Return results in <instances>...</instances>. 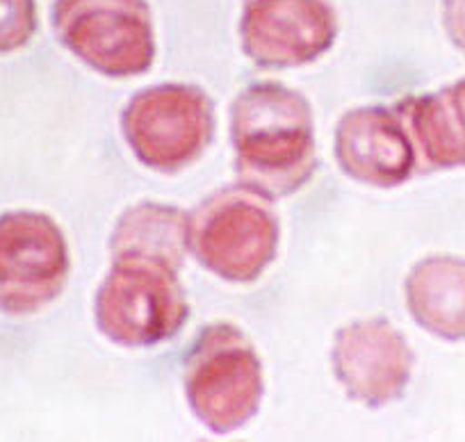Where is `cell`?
<instances>
[{
	"mask_svg": "<svg viewBox=\"0 0 465 442\" xmlns=\"http://www.w3.org/2000/svg\"><path fill=\"white\" fill-rule=\"evenodd\" d=\"M231 144L238 181L272 201L303 190L320 164L311 103L274 80L249 84L232 98Z\"/></svg>",
	"mask_w": 465,
	"mask_h": 442,
	"instance_id": "obj_1",
	"label": "cell"
},
{
	"mask_svg": "<svg viewBox=\"0 0 465 442\" xmlns=\"http://www.w3.org/2000/svg\"><path fill=\"white\" fill-rule=\"evenodd\" d=\"M281 224L272 199L228 185L187 214V251L226 283H256L279 256Z\"/></svg>",
	"mask_w": 465,
	"mask_h": 442,
	"instance_id": "obj_2",
	"label": "cell"
},
{
	"mask_svg": "<svg viewBox=\"0 0 465 442\" xmlns=\"http://www.w3.org/2000/svg\"><path fill=\"white\" fill-rule=\"evenodd\" d=\"M183 390L194 417L217 436L240 431L256 417L265 374L242 329L214 321L196 333L183 368Z\"/></svg>",
	"mask_w": 465,
	"mask_h": 442,
	"instance_id": "obj_3",
	"label": "cell"
},
{
	"mask_svg": "<svg viewBox=\"0 0 465 442\" xmlns=\"http://www.w3.org/2000/svg\"><path fill=\"white\" fill-rule=\"evenodd\" d=\"M214 103L196 84L163 83L140 89L122 110V135L146 169L178 173L213 144Z\"/></svg>",
	"mask_w": 465,
	"mask_h": 442,
	"instance_id": "obj_4",
	"label": "cell"
},
{
	"mask_svg": "<svg viewBox=\"0 0 465 442\" xmlns=\"http://www.w3.org/2000/svg\"><path fill=\"white\" fill-rule=\"evenodd\" d=\"M96 329L126 349L172 340L190 319L178 271L149 262H112L94 297Z\"/></svg>",
	"mask_w": 465,
	"mask_h": 442,
	"instance_id": "obj_5",
	"label": "cell"
},
{
	"mask_svg": "<svg viewBox=\"0 0 465 442\" xmlns=\"http://www.w3.org/2000/svg\"><path fill=\"white\" fill-rule=\"evenodd\" d=\"M53 30L66 51L105 78L144 75L155 62L146 0H55Z\"/></svg>",
	"mask_w": 465,
	"mask_h": 442,
	"instance_id": "obj_6",
	"label": "cell"
},
{
	"mask_svg": "<svg viewBox=\"0 0 465 442\" xmlns=\"http://www.w3.org/2000/svg\"><path fill=\"white\" fill-rule=\"evenodd\" d=\"M69 274V244L51 214L37 210L0 214V312H39L60 297Z\"/></svg>",
	"mask_w": 465,
	"mask_h": 442,
	"instance_id": "obj_7",
	"label": "cell"
},
{
	"mask_svg": "<svg viewBox=\"0 0 465 442\" xmlns=\"http://www.w3.org/2000/svg\"><path fill=\"white\" fill-rule=\"evenodd\" d=\"M331 369L349 399L365 408H383L409 388L415 354L392 321L372 317L335 330Z\"/></svg>",
	"mask_w": 465,
	"mask_h": 442,
	"instance_id": "obj_8",
	"label": "cell"
},
{
	"mask_svg": "<svg viewBox=\"0 0 465 442\" xmlns=\"http://www.w3.org/2000/svg\"><path fill=\"white\" fill-rule=\"evenodd\" d=\"M338 15L331 0H247L240 44L261 69H297L333 48Z\"/></svg>",
	"mask_w": 465,
	"mask_h": 442,
	"instance_id": "obj_9",
	"label": "cell"
},
{
	"mask_svg": "<svg viewBox=\"0 0 465 442\" xmlns=\"http://www.w3.org/2000/svg\"><path fill=\"white\" fill-rule=\"evenodd\" d=\"M333 153L344 176L379 190L404 185L418 173L413 142L395 105L344 113L335 126Z\"/></svg>",
	"mask_w": 465,
	"mask_h": 442,
	"instance_id": "obj_10",
	"label": "cell"
},
{
	"mask_svg": "<svg viewBox=\"0 0 465 442\" xmlns=\"http://www.w3.org/2000/svg\"><path fill=\"white\" fill-rule=\"evenodd\" d=\"M395 107L413 142L418 173L465 167V78Z\"/></svg>",
	"mask_w": 465,
	"mask_h": 442,
	"instance_id": "obj_11",
	"label": "cell"
},
{
	"mask_svg": "<svg viewBox=\"0 0 465 442\" xmlns=\"http://www.w3.org/2000/svg\"><path fill=\"white\" fill-rule=\"evenodd\" d=\"M404 299L429 336L465 342V258L436 253L415 262L404 280Z\"/></svg>",
	"mask_w": 465,
	"mask_h": 442,
	"instance_id": "obj_12",
	"label": "cell"
},
{
	"mask_svg": "<svg viewBox=\"0 0 465 442\" xmlns=\"http://www.w3.org/2000/svg\"><path fill=\"white\" fill-rule=\"evenodd\" d=\"M187 253V212L176 205L140 201L116 219L112 262H149L181 271Z\"/></svg>",
	"mask_w": 465,
	"mask_h": 442,
	"instance_id": "obj_13",
	"label": "cell"
},
{
	"mask_svg": "<svg viewBox=\"0 0 465 442\" xmlns=\"http://www.w3.org/2000/svg\"><path fill=\"white\" fill-rule=\"evenodd\" d=\"M37 33L35 0H0V55L21 51Z\"/></svg>",
	"mask_w": 465,
	"mask_h": 442,
	"instance_id": "obj_14",
	"label": "cell"
},
{
	"mask_svg": "<svg viewBox=\"0 0 465 442\" xmlns=\"http://www.w3.org/2000/svg\"><path fill=\"white\" fill-rule=\"evenodd\" d=\"M442 28L451 46L465 55V0H442Z\"/></svg>",
	"mask_w": 465,
	"mask_h": 442,
	"instance_id": "obj_15",
	"label": "cell"
}]
</instances>
